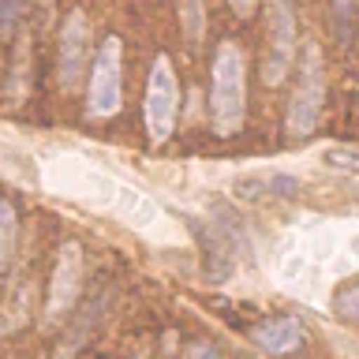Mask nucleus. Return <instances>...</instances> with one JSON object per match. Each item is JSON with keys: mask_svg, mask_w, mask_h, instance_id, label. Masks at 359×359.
Instances as JSON below:
<instances>
[{"mask_svg": "<svg viewBox=\"0 0 359 359\" xmlns=\"http://www.w3.org/2000/svg\"><path fill=\"white\" fill-rule=\"evenodd\" d=\"M296 60V11L292 0H269V49L262 64V83L280 86Z\"/></svg>", "mask_w": 359, "mask_h": 359, "instance_id": "nucleus-5", "label": "nucleus"}, {"mask_svg": "<svg viewBox=\"0 0 359 359\" xmlns=\"http://www.w3.org/2000/svg\"><path fill=\"white\" fill-rule=\"evenodd\" d=\"M255 344L269 355H288L303 344V322L296 318H273V322H262L255 330Z\"/></svg>", "mask_w": 359, "mask_h": 359, "instance_id": "nucleus-8", "label": "nucleus"}, {"mask_svg": "<svg viewBox=\"0 0 359 359\" xmlns=\"http://www.w3.org/2000/svg\"><path fill=\"white\" fill-rule=\"evenodd\" d=\"M15 232H19V217H15V206L0 198V277L11 262V251H15Z\"/></svg>", "mask_w": 359, "mask_h": 359, "instance_id": "nucleus-9", "label": "nucleus"}, {"mask_svg": "<svg viewBox=\"0 0 359 359\" xmlns=\"http://www.w3.org/2000/svg\"><path fill=\"white\" fill-rule=\"evenodd\" d=\"M337 22H341V38H348V34L355 30V22H359V4L355 0H337Z\"/></svg>", "mask_w": 359, "mask_h": 359, "instance_id": "nucleus-12", "label": "nucleus"}, {"mask_svg": "<svg viewBox=\"0 0 359 359\" xmlns=\"http://www.w3.org/2000/svg\"><path fill=\"white\" fill-rule=\"evenodd\" d=\"M322 105H325V67H322V53L318 45H307V56H303V67H299V86L288 101V116H285V128L288 135H311L322 120Z\"/></svg>", "mask_w": 359, "mask_h": 359, "instance_id": "nucleus-4", "label": "nucleus"}, {"mask_svg": "<svg viewBox=\"0 0 359 359\" xmlns=\"http://www.w3.org/2000/svg\"><path fill=\"white\" fill-rule=\"evenodd\" d=\"M176 11H180V27L191 41L202 38V30H206V4L202 0H176Z\"/></svg>", "mask_w": 359, "mask_h": 359, "instance_id": "nucleus-10", "label": "nucleus"}, {"mask_svg": "<svg viewBox=\"0 0 359 359\" xmlns=\"http://www.w3.org/2000/svg\"><path fill=\"white\" fill-rule=\"evenodd\" d=\"M123 105V41L116 34L101 38L90 67V90H86V116L109 120Z\"/></svg>", "mask_w": 359, "mask_h": 359, "instance_id": "nucleus-2", "label": "nucleus"}, {"mask_svg": "<svg viewBox=\"0 0 359 359\" xmlns=\"http://www.w3.org/2000/svg\"><path fill=\"white\" fill-rule=\"evenodd\" d=\"M90 67V19L86 11H72L60 30V60H56V79L64 94H75Z\"/></svg>", "mask_w": 359, "mask_h": 359, "instance_id": "nucleus-6", "label": "nucleus"}, {"mask_svg": "<svg viewBox=\"0 0 359 359\" xmlns=\"http://www.w3.org/2000/svg\"><path fill=\"white\" fill-rule=\"evenodd\" d=\"M210 116L217 135H236L247 120V60L236 41H221L210 72Z\"/></svg>", "mask_w": 359, "mask_h": 359, "instance_id": "nucleus-1", "label": "nucleus"}, {"mask_svg": "<svg viewBox=\"0 0 359 359\" xmlns=\"http://www.w3.org/2000/svg\"><path fill=\"white\" fill-rule=\"evenodd\" d=\"M176 112H180V79L172 60L161 53L154 56L150 75H146V94H142V120L154 146L168 142V135L176 128Z\"/></svg>", "mask_w": 359, "mask_h": 359, "instance_id": "nucleus-3", "label": "nucleus"}, {"mask_svg": "<svg viewBox=\"0 0 359 359\" xmlns=\"http://www.w3.org/2000/svg\"><path fill=\"white\" fill-rule=\"evenodd\" d=\"M139 359H146V355H139Z\"/></svg>", "mask_w": 359, "mask_h": 359, "instance_id": "nucleus-15", "label": "nucleus"}, {"mask_svg": "<svg viewBox=\"0 0 359 359\" xmlns=\"http://www.w3.org/2000/svg\"><path fill=\"white\" fill-rule=\"evenodd\" d=\"M79 288H83V247L75 240H67L60 251H56V266H53V280H49V303H45L49 322L64 318V314L75 307Z\"/></svg>", "mask_w": 359, "mask_h": 359, "instance_id": "nucleus-7", "label": "nucleus"}, {"mask_svg": "<svg viewBox=\"0 0 359 359\" xmlns=\"http://www.w3.org/2000/svg\"><path fill=\"white\" fill-rule=\"evenodd\" d=\"M255 4H258V0H229V8H232L240 19H247V15H251V11H255Z\"/></svg>", "mask_w": 359, "mask_h": 359, "instance_id": "nucleus-14", "label": "nucleus"}, {"mask_svg": "<svg viewBox=\"0 0 359 359\" xmlns=\"http://www.w3.org/2000/svg\"><path fill=\"white\" fill-rule=\"evenodd\" d=\"M27 15V0H0V34H15V27Z\"/></svg>", "mask_w": 359, "mask_h": 359, "instance_id": "nucleus-11", "label": "nucleus"}, {"mask_svg": "<svg viewBox=\"0 0 359 359\" xmlns=\"http://www.w3.org/2000/svg\"><path fill=\"white\" fill-rule=\"evenodd\" d=\"M325 161H330V165H344V168H355V172H359V154H348V150H325Z\"/></svg>", "mask_w": 359, "mask_h": 359, "instance_id": "nucleus-13", "label": "nucleus"}]
</instances>
